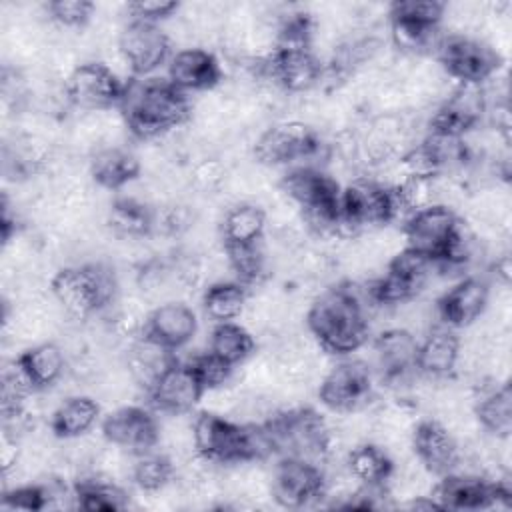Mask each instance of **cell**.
I'll return each instance as SVG.
<instances>
[{
  "label": "cell",
  "instance_id": "cell-1",
  "mask_svg": "<svg viewBox=\"0 0 512 512\" xmlns=\"http://www.w3.org/2000/svg\"><path fill=\"white\" fill-rule=\"evenodd\" d=\"M368 308L366 290L352 282H340L312 298L304 324L320 350L344 358L368 342Z\"/></svg>",
  "mask_w": 512,
  "mask_h": 512
},
{
  "label": "cell",
  "instance_id": "cell-2",
  "mask_svg": "<svg viewBox=\"0 0 512 512\" xmlns=\"http://www.w3.org/2000/svg\"><path fill=\"white\" fill-rule=\"evenodd\" d=\"M124 128L138 140H156L192 120V100L166 78H130L118 104Z\"/></svg>",
  "mask_w": 512,
  "mask_h": 512
},
{
  "label": "cell",
  "instance_id": "cell-3",
  "mask_svg": "<svg viewBox=\"0 0 512 512\" xmlns=\"http://www.w3.org/2000/svg\"><path fill=\"white\" fill-rule=\"evenodd\" d=\"M196 456L208 464H248L274 454L272 438L260 424H240L224 414L202 410L192 420Z\"/></svg>",
  "mask_w": 512,
  "mask_h": 512
},
{
  "label": "cell",
  "instance_id": "cell-4",
  "mask_svg": "<svg viewBox=\"0 0 512 512\" xmlns=\"http://www.w3.org/2000/svg\"><path fill=\"white\" fill-rule=\"evenodd\" d=\"M48 290L64 316L90 320L114 304L116 282L110 268L102 264H76L56 270Z\"/></svg>",
  "mask_w": 512,
  "mask_h": 512
},
{
  "label": "cell",
  "instance_id": "cell-5",
  "mask_svg": "<svg viewBox=\"0 0 512 512\" xmlns=\"http://www.w3.org/2000/svg\"><path fill=\"white\" fill-rule=\"evenodd\" d=\"M264 426L278 456H298L320 464L334 454V430L312 408L278 410Z\"/></svg>",
  "mask_w": 512,
  "mask_h": 512
},
{
  "label": "cell",
  "instance_id": "cell-6",
  "mask_svg": "<svg viewBox=\"0 0 512 512\" xmlns=\"http://www.w3.org/2000/svg\"><path fill=\"white\" fill-rule=\"evenodd\" d=\"M340 208L344 226L352 238L362 232L386 228L398 220L404 224L408 218L396 190L370 176H358L342 186Z\"/></svg>",
  "mask_w": 512,
  "mask_h": 512
},
{
  "label": "cell",
  "instance_id": "cell-7",
  "mask_svg": "<svg viewBox=\"0 0 512 512\" xmlns=\"http://www.w3.org/2000/svg\"><path fill=\"white\" fill-rule=\"evenodd\" d=\"M434 56L438 58L444 74L458 84L484 86L502 66L498 48L478 36L460 32L444 34Z\"/></svg>",
  "mask_w": 512,
  "mask_h": 512
},
{
  "label": "cell",
  "instance_id": "cell-8",
  "mask_svg": "<svg viewBox=\"0 0 512 512\" xmlns=\"http://www.w3.org/2000/svg\"><path fill=\"white\" fill-rule=\"evenodd\" d=\"M436 264L410 250H398L384 268V274L364 286L370 306H400L416 300V296L428 284Z\"/></svg>",
  "mask_w": 512,
  "mask_h": 512
},
{
  "label": "cell",
  "instance_id": "cell-9",
  "mask_svg": "<svg viewBox=\"0 0 512 512\" xmlns=\"http://www.w3.org/2000/svg\"><path fill=\"white\" fill-rule=\"evenodd\" d=\"M430 496L440 510H488L508 508L512 490L502 478H488L478 472L454 470L432 486Z\"/></svg>",
  "mask_w": 512,
  "mask_h": 512
},
{
  "label": "cell",
  "instance_id": "cell-10",
  "mask_svg": "<svg viewBox=\"0 0 512 512\" xmlns=\"http://www.w3.org/2000/svg\"><path fill=\"white\" fill-rule=\"evenodd\" d=\"M318 132L304 120H280L264 128L254 140V156L264 166L310 164L322 152Z\"/></svg>",
  "mask_w": 512,
  "mask_h": 512
},
{
  "label": "cell",
  "instance_id": "cell-11",
  "mask_svg": "<svg viewBox=\"0 0 512 512\" xmlns=\"http://www.w3.org/2000/svg\"><path fill=\"white\" fill-rule=\"evenodd\" d=\"M326 488L322 466L306 458L280 456L270 474V496L282 508H306L326 498Z\"/></svg>",
  "mask_w": 512,
  "mask_h": 512
},
{
  "label": "cell",
  "instance_id": "cell-12",
  "mask_svg": "<svg viewBox=\"0 0 512 512\" xmlns=\"http://www.w3.org/2000/svg\"><path fill=\"white\" fill-rule=\"evenodd\" d=\"M126 80L104 62L88 60L80 62L64 78V98L70 106H76L84 112H106L118 108Z\"/></svg>",
  "mask_w": 512,
  "mask_h": 512
},
{
  "label": "cell",
  "instance_id": "cell-13",
  "mask_svg": "<svg viewBox=\"0 0 512 512\" xmlns=\"http://www.w3.org/2000/svg\"><path fill=\"white\" fill-rule=\"evenodd\" d=\"M116 50L132 78H148L172 56L168 32L154 22L128 20L116 36Z\"/></svg>",
  "mask_w": 512,
  "mask_h": 512
},
{
  "label": "cell",
  "instance_id": "cell-14",
  "mask_svg": "<svg viewBox=\"0 0 512 512\" xmlns=\"http://www.w3.org/2000/svg\"><path fill=\"white\" fill-rule=\"evenodd\" d=\"M372 372L362 360L346 358L330 366L318 384V400L328 410L352 414L372 398Z\"/></svg>",
  "mask_w": 512,
  "mask_h": 512
},
{
  "label": "cell",
  "instance_id": "cell-15",
  "mask_svg": "<svg viewBox=\"0 0 512 512\" xmlns=\"http://www.w3.org/2000/svg\"><path fill=\"white\" fill-rule=\"evenodd\" d=\"M488 114V96L484 86L456 84L428 118V132L466 138Z\"/></svg>",
  "mask_w": 512,
  "mask_h": 512
},
{
  "label": "cell",
  "instance_id": "cell-16",
  "mask_svg": "<svg viewBox=\"0 0 512 512\" xmlns=\"http://www.w3.org/2000/svg\"><path fill=\"white\" fill-rule=\"evenodd\" d=\"M102 438L136 456L160 446L162 426L152 410L140 404H126L112 410L100 424Z\"/></svg>",
  "mask_w": 512,
  "mask_h": 512
},
{
  "label": "cell",
  "instance_id": "cell-17",
  "mask_svg": "<svg viewBox=\"0 0 512 512\" xmlns=\"http://www.w3.org/2000/svg\"><path fill=\"white\" fill-rule=\"evenodd\" d=\"M408 442L416 462L432 476H444L448 472H454L462 460L460 442L442 420H416Z\"/></svg>",
  "mask_w": 512,
  "mask_h": 512
},
{
  "label": "cell",
  "instance_id": "cell-18",
  "mask_svg": "<svg viewBox=\"0 0 512 512\" xmlns=\"http://www.w3.org/2000/svg\"><path fill=\"white\" fill-rule=\"evenodd\" d=\"M324 76V62L314 48H274L266 56V82L284 94H304Z\"/></svg>",
  "mask_w": 512,
  "mask_h": 512
},
{
  "label": "cell",
  "instance_id": "cell-19",
  "mask_svg": "<svg viewBox=\"0 0 512 512\" xmlns=\"http://www.w3.org/2000/svg\"><path fill=\"white\" fill-rule=\"evenodd\" d=\"M150 406L164 416H186L204 398V388L188 362L178 358L146 388Z\"/></svg>",
  "mask_w": 512,
  "mask_h": 512
},
{
  "label": "cell",
  "instance_id": "cell-20",
  "mask_svg": "<svg viewBox=\"0 0 512 512\" xmlns=\"http://www.w3.org/2000/svg\"><path fill=\"white\" fill-rule=\"evenodd\" d=\"M490 284L478 274L458 278L438 300L436 316L440 324L458 330L472 326L488 308Z\"/></svg>",
  "mask_w": 512,
  "mask_h": 512
},
{
  "label": "cell",
  "instance_id": "cell-21",
  "mask_svg": "<svg viewBox=\"0 0 512 512\" xmlns=\"http://www.w3.org/2000/svg\"><path fill=\"white\" fill-rule=\"evenodd\" d=\"M418 336L404 326H390L374 340L376 368L386 384H406L416 370Z\"/></svg>",
  "mask_w": 512,
  "mask_h": 512
},
{
  "label": "cell",
  "instance_id": "cell-22",
  "mask_svg": "<svg viewBox=\"0 0 512 512\" xmlns=\"http://www.w3.org/2000/svg\"><path fill=\"white\" fill-rule=\"evenodd\" d=\"M166 80L184 94L208 92L222 82V64L212 50L186 46L172 52Z\"/></svg>",
  "mask_w": 512,
  "mask_h": 512
},
{
  "label": "cell",
  "instance_id": "cell-23",
  "mask_svg": "<svg viewBox=\"0 0 512 512\" xmlns=\"http://www.w3.org/2000/svg\"><path fill=\"white\" fill-rule=\"evenodd\" d=\"M196 332L198 318L194 310L180 300H168L154 306L144 324V334L172 352L190 344Z\"/></svg>",
  "mask_w": 512,
  "mask_h": 512
},
{
  "label": "cell",
  "instance_id": "cell-24",
  "mask_svg": "<svg viewBox=\"0 0 512 512\" xmlns=\"http://www.w3.org/2000/svg\"><path fill=\"white\" fill-rule=\"evenodd\" d=\"M462 362V338L456 330L440 324L418 340L416 370L428 380H442L456 372Z\"/></svg>",
  "mask_w": 512,
  "mask_h": 512
},
{
  "label": "cell",
  "instance_id": "cell-25",
  "mask_svg": "<svg viewBox=\"0 0 512 512\" xmlns=\"http://www.w3.org/2000/svg\"><path fill=\"white\" fill-rule=\"evenodd\" d=\"M88 172L96 186L104 190H120L140 176L142 162L132 150L120 144H102L92 152Z\"/></svg>",
  "mask_w": 512,
  "mask_h": 512
},
{
  "label": "cell",
  "instance_id": "cell-26",
  "mask_svg": "<svg viewBox=\"0 0 512 512\" xmlns=\"http://www.w3.org/2000/svg\"><path fill=\"white\" fill-rule=\"evenodd\" d=\"M478 426L492 438L508 440L512 432V388L508 382L478 388L472 408Z\"/></svg>",
  "mask_w": 512,
  "mask_h": 512
},
{
  "label": "cell",
  "instance_id": "cell-27",
  "mask_svg": "<svg viewBox=\"0 0 512 512\" xmlns=\"http://www.w3.org/2000/svg\"><path fill=\"white\" fill-rule=\"evenodd\" d=\"M20 370L36 392L58 384L66 372V352L58 342H38L16 356Z\"/></svg>",
  "mask_w": 512,
  "mask_h": 512
},
{
  "label": "cell",
  "instance_id": "cell-28",
  "mask_svg": "<svg viewBox=\"0 0 512 512\" xmlns=\"http://www.w3.org/2000/svg\"><path fill=\"white\" fill-rule=\"evenodd\" d=\"M346 472L360 486H386L396 472V462L388 448L362 440L348 448Z\"/></svg>",
  "mask_w": 512,
  "mask_h": 512
},
{
  "label": "cell",
  "instance_id": "cell-29",
  "mask_svg": "<svg viewBox=\"0 0 512 512\" xmlns=\"http://www.w3.org/2000/svg\"><path fill=\"white\" fill-rule=\"evenodd\" d=\"M100 420V404L86 394L64 398L50 414V430L60 440H76L86 436Z\"/></svg>",
  "mask_w": 512,
  "mask_h": 512
},
{
  "label": "cell",
  "instance_id": "cell-30",
  "mask_svg": "<svg viewBox=\"0 0 512 512\" xmlns=\"http://www.w3.org/2000/svg\"><path fill=\"white\" fill-rule=\"evenodd\" d=\"M106 222L118 238L144 240L154 234L156 208L136 196H122L110 204Z\"/></svg>",
  "mask_w": 512,
  "mask_h": 512
},
{
  "label": "cell",
  "instance_id": "cell-31",
  "mask_svg": "<svg viewBox=\"0 0 512 512\" xmlns=\"http://www.w3.org/2000/svg\"><path fill=\"white\" fill-rule=\"evenodd\" d=\"M268 226V212L254 202H236L220 222V238L224 246H244L262 242Z\"/></svg>",
  "mask_w": 512,
  "mask_h": 512
},
{
  "label": "cell",
  "instance_id": "cell-32",
  "mask_svg": "<svg viewBox=\"0 0 512 512\" xmlns=\"http://www.w3.org/2000/svg\"><path fill=\"white\" fill-rule=\"evenodd\" d=\"M74 506L88 512H114L128 506V494L112 478L90 474L76 480L72 488Z\"/></svg>",
  "mask_w": 512,
  "mask_h": 512
},
{
  "label": "cell",
  "instance_id": "cell-33",
  "mask_svg": "<svg viewBox=\"0 0 512 512\" xmlns=\"http://www.w3.org/2000/svg\"><path fill=\"white\" fill-rule=\"evenodd\" d=\"M248 288L238 280H216L202 294V310L214 324L232 322L246 312Z\"/></svg>",
  "mask_w": 512,
  "mask_h": 512
},
{
  "label": "cell",
  "instance_id": "cell-34",
  "mask_svg": "<svg viewBox=\"0 0 512 512\" xmlns=\"http://www.w3.org/2000/svg\"><path fill=\"white\" fill-rule=\"evenodd\" d=\"M128 476L138 490L146 494H160L176 480V462L168 452L154 448L132 456Z\"/></svg>",
  "mask_w": 512,
  "mask_h": 512
},
{
  "label": "cell",
  "instance_id": "cell-35",
  "mask_svg": "<svg viewBox=\"0 0 512 512\" xmlns=\"http://www.w3.org/2000/svg\"><path fill=\"white\" fill-rule=\"evenodd\" d=\"M256 348L254 334L240 322H220L214 324L208 338V352L224 360L232 368L244 364Z\"/></svg>",
  "mask_w": 512,
  "mask_h": 512
},
{
  "label": "cell",
  "instance_id": "cell-36",
  "mask_svg": "<svg viewBox=\"0 0 512 512\" xmlns=\"http://www.w3.org/2000/svg\"><path fill=\"white\" fill-rule=\"evenodd\" d=\"M388 26H390V40L394 48L400 54L410 58L434 54L444 36L440 32V26L420 24V22L402 20V18H388Z\"/></svg>",
  "mask_w": 512,
  "mask_h": 512
},
{
  "label": "cell",
  "instance_id": "cell-37",
  "mask_svg": "<svg viewBox=\"0 0 512 512\" xmlns=\"http://www.w3.org/2000/svg\"><path fill=\"white\" fill-rule=\"evenodd\" d=\"M224 258L228 270L234 274V280L240 284L254 286L266 274V256L258 244H244V246H224Z\"/></svg>",
  "mask_w": 512,
  "mask_h": 512
},
{
  "label": "cell",
  "instance_id": "cell-38",
  "mask_svg": "<svg viewBox=\"0 0 512 512\" xmlns=\"http://www.w3.org/2000/svg\"><path fill=\"white\" fill-rule=\"evenodd\" d=\"M44 8L52 24L70 30L84 28L96 12V4L90 0H52Z\"/></svg>",
  "mask_w": 512,
  "mask_h": 512
},
{
  "label": "cell",
  "instance_id": "cell-39",
  "mask_svg": "<svg viewBox=\"0 0 512 512\" xmlns=\"http://www.w3.org/2000/svg\"><path fill=\"white\" fill-rule=\"evenodd\" d=\"M446 6V2L438 0H398L388 4L386 18H402L420 24L440 26L442 20L446 18Z\"/></svg>",
  "mask_w": 512,
  "mask_h": 512
},
{
  "label": "cell",
  "instance_id": "cell-40",
  "mask_svg": "<svg viewBox=\"0 0 512 512\" xmlns=\"http://www.w3.org/2000/svg\"><path fill=\"white\" fill-rule=\"evenodd\" d=\"M188 364L192 366L196 378L200 380V384L204 388V394L208 390H214V388H220L224 384H230V378H232V372H234V368L230 364H226L224 360L216 358L208 350L202 352V354L192 356V360H188Z\"/></svg>",
  "mask_w": 512,
  "mask_h": 512
},
{
  "label": "cell",
  "instance_id": "cell-41",
  "mask_svg": "<svg viewBox=\"0 0 512 512\" xmlns=\"http://www.w3.org/2000/svg\"><path fill=\"white\" fill-rule=\"evenodd\" d=\"M54 492L44 484H20L4 492L2 508L8 510H44L50 506Z\"/></svg>",
  "mask_w": 512,
  "mask_h": 512
},
{
  "label": "cell",
  "instance_id": "cell-42",
  "mask_svg": "<svg viewBox=\"0 0 512 512\" xmlns=\"http://www.w3.org/2000/svg\"><path fill=\"white\" fill-rule=\"evenodd\" d=\"M226 176V164L220 158L208 156L192 166L190 184L200 192H218L224 186Z\"/></svg>",
  "mask_w": 512,
  "mask_h": 512
},
{
  "label": "cell",
  "instance_id": "cell-43",
  "mask_svg": "<svg viewBox=\"0 0 512 512\" xmlns=\"http://www.w3.org/2000/svg\"><path fill=\"white\" fill-rule=\"evenodd\" d=\"M180 10V4L174 0H138L126 4V12L130 14V20H144L160 24L166 18L176 16Z\"/></svg>",
  "mask_w": 512,
  "mask_h": 512
}]
</instances>
